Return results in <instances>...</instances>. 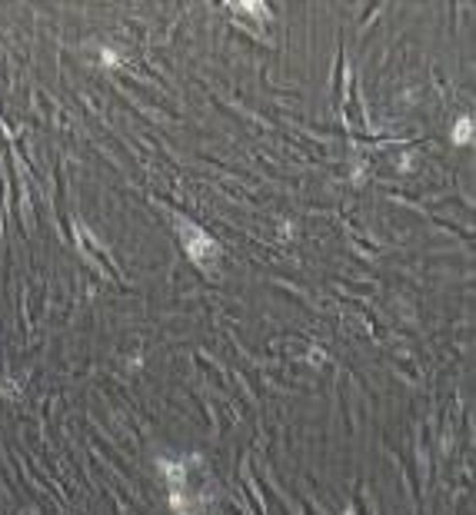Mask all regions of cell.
Returning a JSON list of instances; mask_svg holds the SVG:
<instances>
[{"instance_id":"3957f363","label":"cell","mask_w":476,"mask_h":515,"mask_svg":"<svg viewBox=\"0 0 476 515\" xmlns=\"http://www.w3.org/2000/svg\"><path fill=\"white\" fill-rule=\"evenodd\" d=\"M453 140L456 143H463V147L473 143V120H470V117H463V120L453 127Z\"/></svg>"},{"instance_id":"7a4b0ae2","label":"cell","mask_w":476,"mask_h":515,"mask_svg":"<svg viewBox=\"0 0 476 515\" xmlns=\"http://www.w3.org/2000/svg\"><path fill=\"white\" fill-rule=\"evenodd\" d=\"M160 475L170 482V492L173 489H187V466L177 462V459H160Z\"/></svg>"},{"instance_id":"6da1fadb","label":"cell","mask_w":476,"mask_h":515,"mask_svg":"<svg viewBox=\"0 0 476 515\" xmlns=\"http://www.w3.org/2000/svg\"><path fill=\"white\" fill-rule=\"evenodd\" d=\"M177 230H180V239H183V246H187V256L194 259V263L207 266L210 259H216L220 246H216V239L210 237L207 230H200L196 223H187V219H180Z\"/></svg>"}]
</instances>
